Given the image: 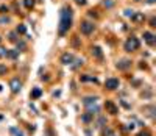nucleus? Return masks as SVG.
Returning a JSON list of instances; mask_svg holds the SVG:
<instances>
[{"instance_id": "15", "label": "nucleus", "mask_w": 156, "mask_h": 136, "mask_svg": "<svg viewBox=\"0 0 156 136\" xmlns=\"http://www.w3.org/2000/svg\"><path fill=\"white\" fill-rule=\"evenodd\" d=\"M16 33H19V34H25V33H27V27H25V25H19V27L16 28Z\"/></svg>"}, {"instance_id": "13", "label": "nucleus", "mask_w": 156, "mask_h": 136, "mask_svg": "<svg viewBox=\"0 0 156 136\" xmlns=\"http://www.w3.org/2000/svg\"><path fill=\"white\" fill-rule=\"evenodd\" d=\"M6 57L11 58V60H16L17 57H19V50H8L6 52Z\"/></svg>"}, {"instance_id": "18", "label": "nucleus", "mask_w": 156, "mask_h": 136, "mask_svg": "<svg viewBox=\"0 0 156 136\" xmlns=\"http://www.w3.org/2000/svg\"><path fill=\"white\" fill-rule=\"evenodd\" d=\"M6 72H8V67L5 64H0V75H6Z\"/></svg>"}, {"instance_id": "9", "label": "nucleus", "mask_w": 156, "mask_h": 136, "mask_svg": "<svg viewBox=\"0 0 156 136\" xmlns=\"http://www.w3.org/2000/svg\"><path fill=\"white\" fill-rule=\"evenodd\" d=\"M144 39L148 42L150 45H154V34L153 33H150V31H145L144 33Z\"/></svg>"}, {"instance_id": "3", "label": "nucleus", "mask_w": 156, "mask_h": 136, "mask_svg": "<svg viewBox=\"0 0 156 136\" xmlns=\"http://www.w3.org/2000/svg\"><path fill=\"white\" fill-rule=\"evenodd\" d=\"M94 24L92 22H88V21H84V22H81V25H80V30H81V33L83 34H91L94 31Z\"/></svg>"}, {"instance_id": "1", "label": "nucleus", "mask_w": 156, "mask_h": 136, "mask_svg": "<svg viewBox=\"0 0 156 136\" xmlns=\"http://www.w3.org/2000/svg\"><path fill=\"white\" fill-rule=\"evenodd\" d=\"M72 25V10L70 6H64L61 10V16H59V34H66V31L70 28Z\"/></svg>"}, {"instance_id": "14", "label": "nucleus", "mask_w": 156, "mask_h": 136, "mask_svg": "<svg viewBox=\"0 0 156 136\" xmlns=\"http://www.w3.org/2000/svg\"><path fill=\"white\" fill-rule=\"evenodd\" d=\"M41 94H42V92H41V89H39V88H34V89H33V92H31V99H39V97H41Z\"/></svg>"}, {"instance_id": "2", "label": "nucleus", "mask_w": 156, "mask_h": 136, "mask_svg": "<svg viewBox=\"0 0 156 136\" xmlns=\"http://www.w3.org/2000/svg\"><path fill=\"white\" fill-rule=\"evenodd\" d=\"M139 45H141L139 39L134 38V36H131V38H128L126 42H125V50L126 52H136L137 49H139Z\"/></svg>"}, {"instance_id": "17", "label": "nucleus", "mask_w": 156, "mask_h": 136, "mask_svg": "<svg viewBox=\"0 0 156 136\" xmlns=\"http://www.w3.org/2000/svg\"><path fill=\"white\" fill-rule=\"evenodd\" d=\"M81 81H94V83H95L97 78H94V77H88V75H83V77H81Z\"/></svg>"}, {"instance_id": "25", "label": "nucleus", "mask_w": 156, "mask_h": 136, "mask_svg": "<svg viewBox=\"0 0 156 136\" xmlns=\"http://www.w3.org/2000/svg\"><path fill=\"white\" fill-rule=\"evenodd\" d=\"M75 2H77L78 5H84V3H86V0H75Z\"/></svg>"}, {"instance_id": "27", "label": "nucleus", "mask_w": 156, "mask_h": 136, "mask_svg": "<svg viewBox=\"0 0 156 136\" xmlns=\"http://www.w3.org/2000/svg\"><path fill=\"white\" fill-rule=\"evenodd\" d=\"M147 2H148V3H153V2H154V0H147Z\"/></svg>"}, {"instance_id": "23", "label": "nucleus", "mask_w": 156, "mask_h": 136, "mask_svg": "<svg viewBox=\"0 0 156 136\" xmlns=\"http://www.w3.org/2000/svg\"><path fill=\"white\" fill-rule=\"evenodd\" d=\"M106 122V119H105V117H100V119H98V127H103V124Z\"/></svg>"}, {"instance_id": "5", "label": "nucleus", "mask_w": 156, "mask_h": 136, "mask_svg": "<svg viewBox=\"0 0 156 136\" xmlns=\"http://www.w3.org/2000/svg\"><path fill=\"white\" fill-rule=\"evenodd\" d=\"M10 88H11V91H13L14 94L21 92V89H22V81H21L19 78H13V80L10 81Z\"/></svg>"}, {"instance_id": "16", "label": "nucleus", "mask_w": 156, "mask_h": 136, "mask_svg": "<svg viewBox=\"0 0 156 136\" xmlns=\"http://www.w3.org/2000/svg\"><path fill=\"white\" fill-rule=\"evenodd\" d=\"M91 116H92V114H91V113H88V114H84L83 117H81V121H83L84 124H89L91 121H92V117H91Z\"/></svg>"}, {"instance_id": "22", "label": "nucleus", "mask_w": 156, "mask_h": 136, "mask_svg": "<svg viewBox=\"0 0 156 136\" xmlns=\"http://www.w3.org/2000/svg\"><path fill=\"white\" fill-rule=\"evenodd\" d=\"M137 136H151V133L148 131V130H145V131H142V133H139Z\"/></svg>"}, {"instance_id": "20", "label": "nucleus", "mask_w": 156, "mask_h": 136, "mask_svg": "<svg viewBox=\"0 0 156 136\" xmlns=\"http://www.w3.org/2000/svg\"><path fill=\"white\" fill-rule=\"evenodd\" d=\"M6 49H3V47H0V58H3V57H6Z\"/></svg>"}, {"instance_id": "10", "label": "nucleus", "mask_w": 156, "mask_h": 136, "mask_svg": "<svg viewBox=\"0 0 156 136\" xmlns=\"http://www.w3.org/2000/svg\"><path fill=\"white\" fill-rule=\"evenodd\" d=\"M131 21H134V22H144L145 21V16L142 13H133Z\"/></svg>"}, {"instance_id": "28", "label": "nucleus", "mask_w": 156, "mask_h": 136, "mask_svg": "<svg viewBox=\"0 0 156 136\" xmlns=\"http://www.w3.org/2000/svg\"><path fill=\"white\" fill-rule=\"evenodd\" d=\"M0 41H2V38H0Z\"/></svg>"}, {"instance_id": "11", "label": "nucleus", "mask_w": 156, "mask_h": 136, "mask_svg": "<svg viewBox=\"0 0 156 136\" xmlns=\"http://www.w3.org/2000/svg\"><path fill=\"white\" fill-rule=\"evenodd\" d=\"M92 55L98 60H102L103 58V53H102V49L100 47H92Z\"/></svg>"}, {"instance_id": "4", "label": "nucleus", "mask_w": 156, "mask_h": 136, "mask_svg": "<svg viewBox=\"0 0 156 136\" xmlns=\"http://www.w3.org/2000/svg\"><path fill=\"white\" fill-rule=\"evenodd\" d=\"M119 85H120V81H119V78H114V77H113V78H108V80L105 81V88L109 89V91L117 89Z\"/></svg>"}, {"instance_id": "19", "label": "nucleus", "mask_w": 156, "mask_h": 136, "mask_svg": "<svg viewBox=\"0 0 156 136\" xmlns=\"http://www.w3.org/2000/svg\"><path fill=\"white\" fill-rule=\"evenodd\" d=\"M25 6L28 8V10H30V8H33L34 6V0H25Z\"/></svg>"}, {"instance_id": "21", "label": "nucleus", "mask_w": 156, "mask_h": 136, "mask_svg": "<svg viewBox=\"0 0 156 136\" xmlns=\"http://www.w3.org/2000/svg\"><path fill=\"white\" fill-rule=\"evenodd\" d=\"M25 47H27V45H25V42H17V50H19V49L25 50Z\"/></svg>"}, {"instance_id": "26", "label": "nucleus", "mask_w": 156, "mask_h": 136, "mask_svg": "<svg viewBox=\"0 0 156 136\" xmlns=\"http://www.w3.org/2000/svg\"><path fill=\"white\" fill-rule=\"evenodd\" d=\"M150 24H151V27H156V25H154V24H156V21H154V19H151V21H150Z\"/></svg>"}, {"instance_id": "8", "label": "nucleus", "mask_w": 156, "mask_h": 136, "mask_svg": "<svg viewBox=\"0 0 156 136\" xmlns=\"http://www.w3.org/2000/svg\"><path fill=\"white\" fill-rule=\"evenodd\" d=\"M128 67H131V61L130 60H122L120 63H117V69H120V70H126Z\"/></svg>"}, {"instance_id": "6", "label": "nucleus", "mask_w": 156, "mask_h": 136, "mask_svg": "<svg viewBox=\"0 0 156 136\" xmlns=\"http://www.w3.org/2000/svg\"><path fill=\"white\" fill-rule=\"evenodd\" d=\"M105 108H106V113H109V114H117V113H119V108H117L116 103L111 102V100H106V102H105Z\"/></svg>"}, {"instance_id": "24", "label": "nucleus", "mask_w": 156, "mask_h": 136, "mask_svg": "<svg viewBox=\"0 0 156 136\" xmlns=\"http://www.w3.org/2000/svg\"><path fill=\"white\" fill-rule=\"evenodd\" d=\"M10 41H13V42H16V41H17V38H16V33H10Z\"/></svg>"}, {"instance_id": "12", "label": "nucleus", "mask_w": 156, "mask_h": 136, "mask_svg": "<svg viewBox=\"0 0 156 136\" xmlns=\"http://www.w3.org/2000/svg\"><path fill=\"white\" fill-rule=\"evenodd\" d=\"M83 103H84L86 106H89V105H92V103H97V97H84V100H83Z\"/></svg>"}, {"instance_id": "7", "label": "nucleus", "mask_w": 156, "mask_h": 136, "mask_svg": "<svg viewBox=\"0 0 156 136\" xmlns=\"http://www.w3.org/2000/svg\"><path fill=\"white\" fill-rule=\"evenodd\" d=\"M73 60H75V58H73L72 53H62V55H61V63H62V64H66V66L72 64Z\"/></svg>"}]
</instances>
